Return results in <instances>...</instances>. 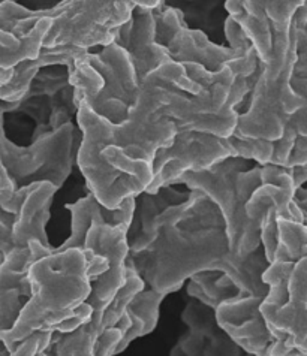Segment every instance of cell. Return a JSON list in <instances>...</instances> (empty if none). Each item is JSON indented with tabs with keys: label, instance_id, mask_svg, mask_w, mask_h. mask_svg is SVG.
<instances>
[{
	"label": "cell",
	"instance_id": "6da1fadb",
	"mask_svg": "<svg viewBox=\"0 0 307 356\" xmlns=\"http://www.w3.org/2000/svg\"><path fill=\"white\" fill-rule=\"evenodd\" d=\"M182 63L168 62L148 75L138 92L135 105L123 123H110L86 105L78 106L77 123L81 143L77 165L88 193L107 210H116L127 197L147 191L153 180L156 152L170 147L175 126L165 118L162 106L174 90L198 92Z\"/></svg>",
	"mask_w": 307,
	"mask_h": 356
},
{
	"label": "cell",
	"instance_id": "7a4b0ae2",
	"mask_svg": "<svg viewBox=\"0 0 307 356\" xmlns=\"http://www.w3.org/2000/svg\"><path fill=\"white\" fill-rule=\"evenodd\" d=\"M126 264L152 291L166 296L191 277L207 271L223 273L243 295L265 298L269 291L262 282V273L269 266L262 247L239 258L230 252L223 227L184 231L177 225L164 226L145 250L127 254Z\"/></svg>",
	"mask_w": 307,
	"mask_h": 356
},
{
	"label": "cell",
	"instance_id": "3957f363",
	"mask_svg": "<svg viewBox=\"0 0 307 356\" xmlns=\"http://www.w3.org/2000/svg\"><path fill=\"white\" fill-rule=\"evenodd\" d=\"M27 279L31 296L13 328L0 332V341L11 353L35 332L69 334L92 318V309L86 304L92 279L84 250L52 249L41 258L29 259Z\"/></svg>",
	"mask_w": 307,
	"mask_h": 356
},
{
	"label": "cell",
	"instance_id": "277c9868",
	"mask_svg": "<svg viewBox=\"0 0 307 356\" xmlns=\"http://www.w3.org/2000/svg\"><path fill=\"white\" fill-rule=\"evenodd\" d=\"M264 11L271 24L273 54L269 63L258 62L249 108L239 115L233 135L276 143L290 117L307 106V99L295 95L291 87L299 31L307 26V2H264Z\"/></svg>",
	"mask_w": 307,
	"mask_h": 356
},
{
	"label": "cell",
	"instance_id": "5b68a950",
	"mask_svg": "<svg viewBox=\"0 0 307 356\" xmlns=\"http://www.w3.org/2000/svg\"><path fill=\"white\" fill-rule=\"evenodd\" d=\"M187 78L200 84L195 95L174 90L162 106L161 114L171 120L178 131L209 134L226 140L239 122V110L249 96L246 80L235 76L230 67L207 72L198 65H183Z\"/></svg>",
	"mask_w": 307,
	"mask_h": 356
},
{
	"label": "cell",
	"instance_id": "8992f818",
	"mask_svg": "<svg viewBox=\"0 0 307 356\" xmlns=\"http://www.w3.org/2000/svg\"><path fill=\"white\" fill-rule=\"evenodd\" d=\"M155 41L162 47L175 63L198 65L207 72H219L230 67L235 76L244 80L252 76L258 66V57L249 39L233 18L223 22L225 36L230 47L212 42L200 29H192L184 23L182 9L162 2L155 11Z\"/></svg>",
	"mask_w": 307,
	"mask_h": 356
},
{
	"label": "cell",
	"instance_id": "52a82bcc",
	"mask_svg": "<svg viewBox=\"0 0 307 356\" xmlns=\"http://www.w3.org/2000/svg\"><path fill=\"white\" fill-rule=\"evenodd\" d=\"M242 157L213 165L209 170L186 172L171 184L186 186L189 191L205 195L217 207L225 222L230 252L244 258L261 247V226L249 220L244 207L261 184V166Z\"/></svg>",
	"mask_w": 307,
	"mask_h": 356
},
{
	"label": "cell",
	"instance_id": "ba28073f",
	"mask_svg": "<svg viewBox=\"0 0 307 356\" xmlns=\"http://www.w3.org/2000/svg\"><path fill=\"white\" fill-rule=\"evenodd\" d=\"M68 74L75 106L86 105L114 124L126 120L141 87L129 56L114 42L75 58Z\"/></svg>",
	"mask_w": 307,
	"mask_h": 356
},
{
	"label": "cell",
	"instance_id": "9c48e42d",
	"mask_svg": "<svg viewBox=\"0 0 307 356\" xmlns=\"http://www.w3.org/2000/svg\"><path fill=\"white\" fill-rule=\"evenodd\" d=\"M260 313L276 343L270 356H307V258L273 261L262 273Z\"/></svg>",
	"mask_w": 307,
	"mask_h": 356
},
{
	"label": "cell",
	"instance_id": "30bf717a",
	"mask_svg": "<svg viewBox=\"0 0 307 356\" xmlns=\"http://www.w3.org/2000/svg\"><path fill=\"white\" fill-rule=\"evenodd\" d=\"M74 135L75 126L68 123L38 136L27 147L6 138L2 163L14 192L35 183H52L57 191L62 189L72 171Z\"/></svg>",
	"mask_w": 307,
	"mask_h": 356
},
{
	"label": "cell",
	"instance_id": "8fae6325",
	"mask_svg": "<svg viewBox=\"0 0 307 356\" xmlns=\"http://www.w3.org/2000/svg\"><path fill=\"white\" fill-rule=\"evenodd\" d=\"M134 0H69L53 23L42 48L72 47L88 51L92 47H107L113 42L116 31L131 17Z\"/></svg>",
	"mask_w": 307,
	"mask_h": 356
},
{
	"label": "cell",
	"instance_id": "7c38bea8",
	"mask_svg": "<svg viewBox=\"0 0 307 356\" xmlns=\"http://www.w3.org/2000/svg\"><path fill=\"white\" fill-rule=\"evenodd\" d=\"M62 6L63 2L47 9H29L11 0L0 2V72L13 71L24 60H35L53 17Z\"/></svg>",
	"mask_w": 307,
	"mask_h": 356
},
{
	"label": "cell",
	"instance_id": "4fadbf2b",
	"mask_svg": "<svg viewBox=\"0 0 307 356\" xmlns=\"http://www.w3.org/2000/svg\"><path fill=\"white\" fill-rule=\"evenodd\" d=\"M228 157L233 156L225 140L209 134L175 129L173 144L156 152L153 180L145 193L153 195L161 187L171 186L183 174L209 170Z\"/></svg>",
	"mask_w": 307,
	"mask_h": 356
},
{
	"label": "cell",
	"instance_id": "5bb4252c",
	"mask_svg": "<svg viewBox=\"0 0 307 356\" xmlns=\"http://www.w3.org/2000/svg\"><path fill=\"white\" fill-rule=\"evenodd\" d=\"M159 3L161 0H134L129 19L117 29L113 39V42L129 56L140 86L148 75L171 62L168 53L155 41L156 23L153 11Z\"/></svg>",
	"mask_w": 307,
	"mask_h": 356
},
{
	"label": "cell",
	"instance_id": "9a60e30c",
	"mask_svg": "<svg viewBox=\"0 0 307 356\" xmlns=\"http://www.w3.org/2000/svg\"><path fill=\"white\" fill-rule=\"evenodd\" d=\"M262 300L258 296H237L214 310L219 330L251 356H270L276 343L260 313Z\"/></svg>",
	"mask_w": 307,
	"mask_h": 356
},
{
	"label": "cell",
	"instance_id": "2e32d148",
	"mask_svg": "<svg viewBox=\"0 0 307 356\" xmlns=\"http://www.w3.org/2000/svg\"><path fill=\"white\" fill-rule=\"evenodd\" d=\"M294 193L295 186L291 168L264 165L261 166V184L247 201L244 207L246 214L249 220L261 226L264 214L274 205L277 219L306 225V216L292 202Z\"/></svg>",
	"mask_w": 307,
	"mask_h": 356
},
{
	"label": "cell",
	"instance_id": "e0dca14e",
	"mask_svg": "<svg viewBox=\"0 0 307 356\" xmlns=\"http://www.w3.org/2000/svg\"><path fill=\"white\" fill-rule=\"evenodd\" d=\"M57 189L52 183H35L29 186V192L15 216L13 238L17 249H27L31 241H38L47 249L49 244L45 226L49 220V209Z\"/></svg>",
	"mask_w": 307,
	"mask_h": 356
},
{
	"label": "cell",
	"instance_id": "ac0fdd59",
	"mask_svg": "<svg viewBox=\"0 0 307 356\" xmlns=\"http://www.w3.org/2000/svg\"><path fill=\"white\" fill-rule=\"evenodd\" d=\"M27 266L29 247L15 249L0 264V332L13 328L31 296Z\"/></svg>",
	"mask_w": 307,
	"mask_h": 356
},
{
	"label": "cell",
	"instance_id": "d6986e66",
	"mask_svg": "<svg viewBox=\"0 0 307 356\" xmlns=\"http://www.w3.org/2000/svg\"><path fill=\"white\" fill-rule=\"evenodd\" d=\"M87 53L86 49L72 47L42 48L35 60H24L18 63L5 84L0 86V102L15 104L23 99L29 90L35 75L47 66H66L68 71L72 69L74 60Z\"/></svg>",
	"mask_w": 307,
	"mask_h": 356
},
{
	"label": "cell",
	"instance_id": "ffe728a7",
	"mask_svg": "<svg viewBox=\"0 0 307 356\" xmlns=\"http://www.w3.org/2000/svg\"><path fill=\"white\" fill-rule=\"evenodd\" d=\"M228 17L240 26L246 38L253 47L258 62L269 63L273 54V33L269 17L264 11V2L253 0H228L225 2Z\"/></svg>",
	"mask_w": 307,
	"mask_h": 356
},
{
	"label": "cell",
	"instance_id": "44dd1931",
	"mask_svg": "<svg viewBox=\"0 0 307 356\" xmlns=\"http://www.w3.org/2000/svg\"><path fill=\"white\" fill-rule=\"evenodd\" d=\"M166 298V295L155 292V291H143L136 293L132 301L127 304L126 316L129 318L131 326L126 330L120 343L117 344L114 350V356L122 353L127 349L134 340L145 337V335L152 334L156 328L157 321H159V310L161 304Z\"/></svg>",
	"mask_w": 307,
	"mask_h": 356
},
{
	"label": "cell",
	"instance_id": "7402d4cb",
	"mask_svg": "<svg viewBox=\"0 0 307 356\" xmlns=\"http://www.w3.org/2000/svg\"><path fill=\"white\" fill-rule=\"evenodd\" d=\"M187 295L213 312L225 301L234 300L237 296H249L240 293L230 277L221 271H207L191 277L187 283Z\"/></svg>",
	"mask_w": 307,
	"mask_h": 356
},
{
	"label": "cell",
	"instance_id": "603a6c76",
	"mask_svg": "<svg viewBox=\"0 0 307 356\" xmlns=\"http://www.w3.org/2000/svg\"><path fill=\"white\" fill-rule=\"evenodd\" d=\"M99 335L101 332L88 321L69 334L53 332L47 352L52 356H95V343Z\"/></svg>",
	"mask_w": 307,
	"mask_h": 356
},
{
	"label": "cell",
	"instance_id": "cb8c5ba5",
	"mask_svg": "<svg viewBox=\"0 0 307 356\" xmlns=\"http://www.w3.org/2000/svg\"><path fill=\"white\" fill-rule=\"evenodd\" d=\"M277 244L273 261L299 262L307 258V227L303 223L277 219Z\"/></svg>",
	"mask_w": 307,
	"mask_h": 356
},
{
	"label": "cell",
	"instance_id": "d4e9b609",
	"mask_svg": "<svg viewBox=\"0 0 307 356\" xmlns=\"http://www.w3.org/2000/svg\"><path fill=\"white\" fill-rule=\"evenodd\" d=\"M144 288H145V284H144L141 277L136 274V271L132 268L129 264H126L125 284L122 286L120 289H118V292L114 296V300L110 304V307L107 309V312L102 316V322H101V331L102 332L108 328H114V326L122 321L127 304L132 301V298L136 293L143 292Z\"/></svg>",
	"mask_w": 307,
	"mask_h": 356
},
{
	"label": "cell",
	"instance_id": "484cf974",
	"mask_svg": "<svg viewBox=\"0 0 307 356\" xmlns=\"http://www.w3.org/2000/svg\"><path fill=\"white\" fill-rule=\"evenodd\" d=\"M297 136H307V106L292 114L286 122L282 136L274 143V150L269 165L285 168Z\"/></svg>",
	"mask_w": 307,
	"mask_h": 356
},
{
	"label": "cell",
	"instance_id": "4316f807",
	"mask_svg": "<svg viewBox=\"0 0 307 356\" xmlns=\"http://www.w3.org/2000/svg\"><path fill=\"white\" fill-rule=\"evenodd\" d=\"M226 145L231 150L233 157H242L246 161H253L256 165L264 166L269 165L274 150V143L262 141V140H247V138H240L231 135L226 138Z\"/></svg>",
	"mask_w": 307,
	"mask_h": 356
},
{
	"label": "cell",
	"instance_id": "83f0119b",
	"mask_svg": "<svg viewBox=\"0 0 307 356\" xmlns=\"http://www.w3.org/2000/svg\"><path fill=\"white\" fill-rule=\"evenodd\" d=\"M53 332L49 331H39L32 334L22 343L17 344V348L11 353V356H36V353L47 350V348L52 343Z\"/></svg>",
	"mask_w": 307,
	"mask_h": 356
},
{
	"label": "cell",
	"instance_id": "f1b7e54d",
	"mask_svg": "<svg viewBox=\"0 0 307 356\" xmlns=\"http://www.w3.org/2000/svg\"><path fill=\"white\" fill-rule=\"evenodd\" d=\"M14 222H15L14 214H9L0 209V264L3 262V259L9 253L17 249L13 238Z\"/></svg>",
	"mask_w": 307,
	"mask_h": 356
},
{
	"label": "cell",
	"instance_id": "f546056e",
	"mask_svg": "<svg viewBox=\"0 0 307 356\" xmlns=\"http://www.w3.org/2000/svg\"><path fill=\"white\" fill-rule=\"evenodd\" d=\"M5 114L2 111V106H0V192H14V187L11 180L8 178V174L2 163V157L5 153V141H6V132H5Z\"/></svg>",
	"mask_w": 307,
	"mask_h": 356
},
{
	"label": "cell",
	"instance_id": "4dcf8cb0",
	"mask_svg": "<svg viewBox=\"0 0 307 356\" xmlns=\"http://www.w3.org/2000/svg\"><path fill=\"white\" fill-rule=\"evenodd\" d=\"M307 163V136H297L295 144L291 150L285 168H295V166H306Z\"/></svg>",
	"mask_w": 307,
	"mask_h": 356
},
{
	"label": "cell",
	"instance_id": "1f68e13d",
	"mask_svg": "<svg viewBox=\"0 0 307 356\" xmlns=\"http://www.w3.org/2000/svg\"><path fill=\"white\" fill-rule=\"evenodd\" d=\"M291 175H292V181H294L295 189H299V187L304 186V183L307 181V165L291 168Z\"/></svg>",
	"mask_w": 307,
	"mask_h": 356
},
{
	"label": "cell",
	"instance_id": "d6a6232c",
	"mask_svg": "<svg viewBox=\"0 0 307 356\" xmlns=\"http://www.w3.org/2000/svg\"><path fill=\"white\" fill-rule=\"evenodd\" d=\"M0 356H11V352L5 348V344L2 341H0Z\"/></svg>",
	"mask_w": 307,
	"mask_h": 356
},
{
	"label": "cell",
	"instance_id": "836d02e7",
	"mask_svg": "<svg viewBox=\"0 0 307 356\" xmlns=\"http://www.w3.org/2000/svg\"><path fill=\"white\" fill-rule=\"evenodd\" d=\"M36 356H52V355H49L47 350H44V352H39V353H36Z\"/></svg>",
	"mask_w": 307,
	"mask_h": 356
}]
</instances>
